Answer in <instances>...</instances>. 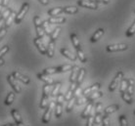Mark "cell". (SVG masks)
Listing matches in <instances>:
<instances>
[{
    "label": "cell",
    "mask_w": 135,
    "mask_h": 126,
    "mask_svg": "<svg viewBox=\"0 0 135 126\" xmlns=\"http://www.w3.org/2000/svg\"><path fill=\"white\" fill-rule=\"evenodd\" d=\"M123 78V72H118L115 75V77L114 78V80L110 83L109 85V91L110 92H114L115 89L118 88V85H120V82H122V79Z\"/></svg>",
    "instance_id": "6da1fadb"
},
{
    "label": "cell",
    "mask_w": 135,
    "mask_h": 126,
    "mask_svg": "<svg viewBox=\"0 0 135 126\" xmlns=\"http://www.w3.org/2000/svg\"><path fill=\"white\" fill-rule=\"evenodd\" d=\"M28 9H30V4L27 3V2H26V3L23 4V6H22V8H21L20 12L17 14L16 19H15V23H16V24H19L22 23V21H23V19L25 18L26 14L27 13Z\"/></svg>",
    "instance_id": "7a4b0ae2"
},
{
    "label": "cell",
    "mask_w": 135,
    "mask_h": 126,
    "mask_svg": "<svg viewBox=\"0 0 135 126\" xmlns=\"http://www.w3.org/2000/svg\"><path fill=\"white\" fill-rule=\"evenodd\" d=\"M128 46L124 43H119V44H113V45H109L107 46L106 50L107 52H118V51H124V50H127Z\"/></svg>",
    "instance_id": "3957f363"
},
{
    "label": "cell",
    "mask_w": 135,
    "mask_h": 126,
    "mask_svg": "<svg viewBox=\"0 0 135 126\" xmlns=\"http://www.w3.org/2000/svg\"><path fill=\"white\" fill-rule=\"evenodd\" d=\"M78 5L79 7H83V8H88V9H92V10H96L98 8V4L94 2V1H87V0H78Z\"/></svg>",
    "instance_id": "277c9868"
},
{
    "label": "cell",
    "mask_w": 135,
    "mask_h": 126,
    "mask_svg": "<svg viewBox=\"0 0 135 126\" xmlns=\"http://www.w3.org/2000/svg\"><path fill=\"white\" fill-rule=\"evenodd\" d=\"M55 107H56V104L54 102H51L50 105L47 107V109H46V112L45 113L43 114V117H42V122L44 124H46L50 121V117H51V114H52V110L54 109Z\"/></svg>",
    "instance_id": "5b68a950"
},
{
    "label": "cell",
    "mask_w": 135,
    "mask_h": 126,
    "mask_svg": "<svg viewBox=\"0 0 135 126\" xmlns=\"http://www.w3.org/2000/svg\"><path fill=\"white\" fill-rule=\"evenodd\" d=\"M7 80H8L9 84L11 85V87L14 89L15 93H21L22 89H21L20 85L18 84V82H17L18 79L16 78L15 76H13V74H12V75H8V76H7Z\"/></svg>",
    "instance_id": "8992f818"
},
{
    "label": "cell",
    "mask_w": 135,
    "mask_h": 126,
    "mask_svg": "<svg viewBox=\"0 0 135 126\" xmlns=\"http://www.w3.org/2000/svg\"><path fill=\"white\" fill-rule=\"evenodd\" d=\"M33 42H34V44H35V46H36V48L38 49V51L40 52V54L47 55V48L44 45L43 41H42V39H41L40 37L37 36L36 38H34Z\"/></svg>",
    "instance_id": "52a82bcc"
},
{
    "label": "cell",
    "mask_w": 135,
    "mask_h": 126,
    "mask_svg": "<svg viewBox=\"0 0 135 126\" xmlns=\"http://www.w3.org/2000/svg\"><path fill=\"white\" fill-rule=\"evenodd\" d=\"M100 87H101L100 83H95V84H93V85L87 87V88L85 89V90H83V91H82V95L86 96V97H87V96L90 95L91 93H93V92H95V91L99 90V89H100Z\"/></svg>",
    "instance_id": "ba28073f"
},
{
    "label": "cell",
    "mask_w": 135,
    "mask_h": 126,
    "mask_svg": "<svg viewBox=\"0 0 135 126\" xmlns=\"http://www.w3.org/2000/svg\"><path fill=\"white\" fill-rule=\"evenodd\" d=\"M12 74H13V76H15L18 80H20L21 82H23L24 84H30V82H31L30 77H27V76H26V75H23L19 72H14Z\"/></svg>",
    "instance_id": "9c48e42d"
},
{
    "label": "cell",
    "mask_w": 135,
    "mask_h": 126,
    "mask_svg": "<svg viewBox=\"0 0 135 126\" xmlns=\"http://www.w3.org/2000/svg\"><path fill=\"white\" fill-rule=\"evenodd\" d=\"M11 114L13 116L14 120H15V122L17 125H21V124H23V119H22V117H21V114L20 113L18 112V109H13L11 110Z\"/></svg>",
    "instance_id": "30bf717a"
},
{
    "label": "cell",
    "mask_w": 135,
    "mask_h": 126,
    "mask_svg": "<svg viewBox=\"0 0 135 126\" xmlns=\"http://www.w3.org/2000/svg\"><path fill=\"white\" fill-rule=\"evenodd\" d=\"M61 54L63 55L64 57H66V58L69 59V60H71V61H73V62L76 61V57H75V56H74V55L73 54L70 50H68L67 48H62Z\"/></svg>",
    "instance_id": "8fae6325"
},
{
    "label": "cell",
    "mask_w": 135,
    "mask_h": 126,
    "mask_svg": "<svg viewBox=\"0 0 135 126\" xmlns=\"http://www.w3.org/2000/svg\"><path fill=\"white\" fill-rule=\"evenodd\" d=\"M93 107H94L93 102H88L86 108H85L84 110L81 113V117L82 118H87L88 116H89V114H90V113H91V110L93 109Z\"/></svg>",
    "instance_id": "7c38bea8"
},
{
    "label": "cell",
    "mask_w": 135,
    "mask_h": 126,
    "mask_svg": "<svg viewBox=\"0 0 135 126\" xmlns=\"http://www.w3.org/2000/svg\"><path fill=\"white\" fill-rule=\"evenodd\" d=\"M104 32H105L104 28H99V29H97V31H95V33L91 36L90 41H91L92 43H94V42H96V41H98L99 39L102 37V35L104 34Z\"/></svg>",
    "instance_id": "4fadbf2b"
},
{
    "label": "cell",
    "mask_w": 135,
    "mask_h": 126,
    "mask_svg": "<svg viewBox=\"0 0 135 126\" xmlns=\"http://www.w3.org/2000/svg\"><path fill=\"white\" fill-rule=\"evenodd\" d=\"M78 72H79V68H78V65H74V68H73V69H71V76H70V82H71V83L76 82Z\"/></svg>",
    "instance_id": "5bb4252c"
},
{
    "label": "cell",
    "mask_w": 135,
    "mask_h": 126,
    "mask_svg": "<svg viewBox=\"0 0 135 126\" xmlns=\"http://www.w3.org/2000/svg\"><path fill=\"white\" fill-rule=\"evenodd\" d=\"M102 96H103V92H101V91H99V90H97V91H95V92L91 93L90 95L87 97V102H93L94 100L98 99V98H101Z\"/></svg>",
    "instance_id": "9a60e30c"
},
{
    "label": "cell",
    "mask_w": 135,
    "mask_h": 126,
    "mask_svg": "<svg viewBox=\"0 0 135 126\" xmlns=\"http://www.w3.org/2000/svg\"><path fill=\"white\" fill-rule=\"evenodd\" d=\"M55 41L50 40V42L48 43V47H47V56L49 58H52L54 56V52H55Z\"/></svg>",
    "instance_id": "2e32d148"
},
{
    "label": "cell",
    "mask_w": 135,
    "mask_h": 126,
    "mask_svg": "<svg viewBox=\"0 0 135 126\" xmlns=\"http://www.w3.org/2000/svg\"><path fill=\"white\" fill-rule=\"evenodd\" d=\"M37 77H38V79H40V80H42V81H44L45 83H48V84H53V79L51 78V77H49L48 76V74H45V73H38L37 74Z\"/></svg>",
    "instance_id": "e0dca14e"
},
{
    "label": "cell",
    "mask_w": 135,
    "mask_h": 126,
    "mask_svg": "<svg viewBox=\"0 0 135 126\" xmlns=\"http://www.w3.org/2000/svg\"><path fill=\"white\" fill-rule=\"evenodd\" d=\"M48 103H49V95L43 94V95H42V99H41V101H40V105H39L40 109H47Z\"/></svg>",
    "instance_id": "ac0fdd59"
},
{
    "label": "cell",
    "mask_w": 135,
    "mask_h": 126,
    "mask_svg": "<svg viewBox=\"0 0 135 126\" xmlns=\"http://www.w3.org/2000/svg\"><path fill=\"white\" fill-rule=\"evenodd\" d=\"M16 14H15V12H11V14L9 15V17L7 18L6 21H5V27H10L11 24H12V23L13 22H15V19H16Z\"/></svg>",
    "instance_id": "d6986e66"
},
{
    "label": "cell",
    "mask_w": 135,
    "mask_h": 126,
    "mask_svg": "<svg viewBox=\"0 0 135 126\" xmlns=\"http://www.w3.org/2000/svg\"><path fill=\"white\" fill-rule=\"evenodd\" d=\"M62 12H64V7H56V8H53L51 10L48 11V15L53 17V16H56V15H59L61 14Z\"/></svg>",
    "instance_id": "ffe728a7"
},
{
    "label": "cell",
    "mask_w": 135,
    "mask_h": 126,
    "mask_svg": "<svg viewBox=\"0 0 135 126\" xmlns=\"http://www.w3.org/2000/svg\"><path fill=\"white\" fill-rule=\"evenodd\" d=\"M48 22L50 24H64L66 22V19L63 17H55V16H53V17H51L48 20Z\"/></svg>",
    "instance_id": "44dd1931"
},
{
    "label": "cell",
    "mask_w": 135,
    "mask_h": 126,
    "mask_svg": "<svg viewBox=\"0 0 135 126\" xmlns=\"http://www.w3.org/2000/svg\"><path fill=\"white\" fill-rule=\"evenodd\" d=\"M118 109H119V106H118V105H112V106L108 107V108H106L104 109V114H108L109 115V114L115 113V112H117Z\"/></svg>",
    "instance_id": "7402d4cb"
},
{
    "label": "cell",
    "mask_w": 135,
    "mask_h": 126,
    "mask_svg": "<svg viewBox=\"0 0 135 126\" xmlns=\"http://www.w3.org/2000/svg\"><path fill=\"white\" fill-rule=\"evenodd\" d=\"M71 43L74 45V47L75 49H78V48H80V43H79V39H78V35L75 33H71Z\"/></svg>",
    "instance_id": "603a6c76"
},
{
    "label": "cell",
    "mask_w": 135,
    "mask_h": 126,
    "mask_svg": "<svg viewBox=\"0 0 135 126\" xmlns=\"http://www.w3.org/2000/svg\"><path fill=\"white\" fill-rule=\"evenodd\" d=\"M122 100L124 101L125 103H127V104H132L133 103V99H132V95H130L127 91H124V92L122 93Z\"/></svg>",
    "instance_id": "cb8c5ba5"
},
{
    "label": "cell",
    "mask_w": 135,
    "mask_h": 126,
    "mask_svg": "<svg viewBox=\"0 0 135 126\" xmlns=\"http://www.w3.org/2000/svg\"><path fill=\"white\" fill-rule=\"evenodd\" d=\"M85 75V69L84 68H79V72H78V78H76V84L78 86H79L83 81V78H84Z\"/></svg>",
    "instance_id": "d4e9b609"
},
{
    "label": "cell",
    "mask_w": 135,
    "mask_h": 126,
    "mask_svg": "<svg viewBox=\"0 0 135 126\" xmlns=\"http://www.w3.org/2000/svg\"><path fill=\"white\" fill-rule=\"evenodd\" d=\"M64 12L67 14H70V15H74V14H76L78 12V7L74 6H67L64 7Z\"/></svg>",
    "instance_id": "484cf974"
},
{
    "label": "cell",
    "mask_w": 135,
    "mask_h": 126,
    "mask_svg": "<svg viewBox=\"0 0 135 126\" xmlns=\"http://www.w3.org/2000/svg\"><path fill=\"white\" fill-rule=\"evenodd\" d=\"M14 100H15V93L14 92L9 93V94L7 95L6 99H5V105H7V106L12 105L14 102Z\"/></svg>",
    "instance_id": "4316f807"
},
{
    "label": "cell",
    "mask_w": 135,
    "mask_h": 126,
    "mask_svg": "<svg viewBox=\"0 0 135 126\" xmlns=\"http://www.w3.org/2000/svg\"><path fill=\"white\" fill-rule=\"evenodd\" d=\"M60 32H61V27H57L54 31H52V33L50 34V40H53V41L56 40V39L58 38V36H59Z\"/></svg>",
    "instance_id": "83f0119b"
},
{
    "label": "cell",
    "mask_w": 135,
    "mask_h": 126,
    "mask_svg": "<svg viewBox=\"0 0 135 126\" xmlns=\"http://www.w3.org/2000/svg\"><path fill=\"white\" fill-rule=\"evenodd\" d=\"M61 83L60 82H57L55 83L54 86H53V89H52V92H51V95L52 97H56L59 94V91H60V88H61Z\"/></svg>",
    "instance_id": "f1b7e54d"
},
{
    "label": "cell",
    "mask_w": 135,
    "mask_h": 126,
    "mask_svg": "<svg viewBox=\"0 0 135 126\" xmlns=\"http://www.w3.org/2000/svg\"><path fill=\"white\" fill-rule=\"evenodd\" d=\"M127 87H128V79H126L123 77V78L122 79V82H120V88H119L120 93L126 91V90H127Z\"/></svg>",
    "instance_id": "f546056e"
},
{
    "label": "cell",
    "mask_w": 135,
    "mask_h": 126,
    "mask_svg": "<svg viewBox=\"0 0 135 126\" xmlns=\"http://www.w3.org/2000/svg\"><path fill=\"white\" fill-rule=\"evenodd\" d=\"M76 55H78V58L79 59V61L81 63H86V57H85L83 51L81 50V48L76 49Z\"/></svg>",
    "instance_id": "4dcf8cb0"
},
{
    "label": "cell",
    "mask_w": 135,
    "mask_h": 126,
    "mask_svg": "<svg viewBox=\"0 0 135 126\" xmlns=\"http://www.w3.org/2000/svg\"><path fill=\"white\" fill-rule=\"evenodd\" d=\"M75 100H76V97H73L71 99H70L69 101H68V105H67V112L68 113H71V109H73V108H74V104H75Z\"/></svg>",
    "instance_id": "1f68e13d"
},
{
    "label": "cell",
    "mask_w": 135,
    "mask_h": 126,
    "mask_svg": "<svg viewBox=\"0 0 135 126\" xmlns=\"http://www.w3.org/2000/svg\"><path fill=\"white\" fill-rule=\"evenodd\" d=\"M73 68H74V67L71 65H63L58 67L57 69H58V72H68V70H71Z\"/></svg>",
    "instance_id": "d6a6232c"
},
{
    "label": "cell",
    "mask_w": 135,
    "mask_h": 126,
    "mask_svg": "<svg viewBox=\"0 0 135 126\" xmlns=\"http://www.w3.org/2000/svg\"><path fill=\"white\" fill-rule=\"evenodd\" d=\"M134 80L132 78H129L128 79V87H127V92L130 94V95H133V93H134Z\"/></svg>",
    "instance_id": "836d02e7"
},
{
    "label": "cell",
    "mask_w": 135,
    "mask_h": 126,
    "mask_svg": "<svg viewBox=\"0 0 135 126\" xmlns=\"http://www.w3.org/2000/svg\"><path fill=\"white\" fill-rule=\"evenodd\" d=\"M49 22L48 21H45V22H43L42 23V27H43V29L44 31H45V33L47 34V35H50L51 33H52V31H51V28H50V26H49Z\"/></svg>",
    "instance_id": "e575fe53"
},
{
    "label": "cell",
    "mask_w": 135,
    "mask_h": 126,
    "mask_svg": "<svg viewBox=\"0 0 135 126\" xmlns=\"http://www.w3.org/2000/svg\"><path fill=\"white\" fill-rule=\"evenodd\" d=\"M134 33H135V21H134V23L131 24V27L126 31L125 35H126V37H131L132 35H134Z\"/></svg>",
    "instance_id": "d590c367"
},
{
    "label": "cell",
    "mask_w": 135,
    "mask_h": 126,
    "mask_svg": "<svg viewBox=\"0 0 135 126\" xmlns=\"http://www.w3.org/2000/svg\"><path fill=\"white\" fill-rule=\"evenodd\" d=\"M62 105H63V104L57 103V104H56V107H55V115H56V117H58V118L62 115V109H63Z\"/></svg>",
    "instance_id": "8d00e7d4"
},
{
    "label": "cell",
    "mask_w": 135,
    "mask_h": 126,
    "mask_svg": "<svg viewBox=\"0 0 135 126\" xmlns=\"http://www.w3.org/2000/svg\"><path fill=\"white\" fill-rule=\"evenodd\" d=\"M95 113H96L92 112L91 114H89V116L87 117V123H86L87 126H92L95 124Z\"/></svg>",
    "instance_id": "74e56055"
},
{
    "label": "cell",
    "mask_w": 135,
    "mask_h": 126,
    "mask_svg": "<svg viewBox=\"0 0 135 126\" xmlns=\"http://www.w3.org/2000/svg\"><path fill=\"white\" fill-rule=\"evenodd\" d=\"M85 102H87V97H86V96H83V95L78 97L76 100H75V104H76L78 106H80V105H82V104Z\"/></svg>",
    "instance_id": "f35d334b"
},
{
    "label": "cell",
    "mask_w": 135,
    "mask_h": 126,
    "mask_svg": "<svg viewBox=\"0 0 135 126\" xmlns=\"http://www.w3.org/2000/svg\"><path fill=\"white\" fill-rule=\"evenodd\" d=\"M102 113H95V124L96 125H103V121H102Z\"/></svg>",
    "instance_id": "ab89813d"
},
{
    "label": "cell",
    "mask_w": 135,
    "mask_h": 126,
    "mask_svg": "<svg viewBox=\"0 0 135 126\" xmlns=\"http://www.w3.org/2000/svg\"><path fill=\"white\" fill-rule=\"evenodd\" d=\"M58 72V69L57 68H45L43 70V73H45V74H54V73H57Z\"/></svg>",
    "instance_id": "60d3db41"
},
{
    "label": "cell",
    "mask_w": 135,
    "mask_h": 126,
    "mask_svg": "<svg viewBox=\"0 0 135 126\" xmlns=\"http://www.w3.org/2000/svg\"><path fill=\"white\" fill-rule=\"evenodd\" d=\"M35 28H36L37 36H38V37H40V38L43 37L44 33H45V31H44V29H43V27H42V26H41V27H36Z\"/></svg>",
    "instance_id": "b9f144b4"
},
{
    "label": "cell",
    "mask_w": 135,
    "mask_h": 126,
    "mask_svg": "<svg viewBox=\"0 0 135 126\" xmlns=\"http://www.w3.org/2000/svg\"><path fill=\"white\" fill-rule=\"evenodd\" d=\"M73 97H74V90L69 89V91H68L66 96H65V101H69V100L71 99Z\"/></svg>",
    "instance_id": "7bdbcfd3"
},
{
    "label": "cell",
    "mask_w": 135,
    "mask_h": 126,
    "mask_svg": "<svg viewBox=\"0 0 135 126\" xmlns=\"http://www.w3.org/2000/svg\"><path fill=\"white\" fill-rule=\"evenodd\" d=\"M33 22H34V26H35V27H41V26H42L41 19H40V17H38V16H35V17H34Z\"/></svg>",
    "instance_id": "ee69618b"
},
{
    "label": "cell",
    "mask_w": 135,
    "mask_h": 126,
    "mask_svg": "<svg viewBox=\"0 0 135 126\" xmlns=\"http://www.w3.org/2000/svg\"><path fill=\"white\" fill-rule=\"evenodd\" d=\"M95 113H103V105H102L101 103H97V105L95 107Z\"/></svg>",
    "instance_id": "f6af8a7d"
},
{
    "label": "cell",
    "mask_w": 135,
    "mask_h": 126,
    "mask_svg": "<svg viewBox=\"0 0 135 126\" xmlns=\"http://www.w3.org/2000/svg\"><path fill=\"white\" fill-rule=\"evenodd\" d=\"M81 94H82V90H81L80 85H79V86H78L76 88L74 89V97H76V98H78V97H79V96H80Z\"/></svg>",
    "instance_id": "bcb514c9"
},
{
    "label": "cell",
    "mask_w": 135,
    "mask_h": 126,
    "mask_svg": "<svg viewBox=\"0 0 135 126\" xmlns=\"http://www.w3.org/2000/svg\"><path fill=\"white\" fill-rule=\"evenodd\" d=\"M119 123H120V125H122V126H126V125H127V120H126V117H125V115L122 114V115L119 116Z\"/></svg>",
    "instance_id": "7dc6e473"
},
{
    "label": "cell",
    "mask_w": 135,
    "mask_h": 126,
    "mask_svg": "<svg viewBox=\"0 0 135 126\" xmlns=\"http://www.w3.org/2000/svg\"><path fill=\"white\" fill-rule=\"evenodd\" d=\"M102 121H103V125H104V126H108V125H110V119H109L108 114H104V115H103Z\"/></svg>",
    "instance_id": "c3c4849f"
},
{
    "label": "cell",
    "mask_w": 135,
    "mask_h": 126,
    "mask_svg": "<svg viewBox=\"0 0 135 126\" xmlns=\"http://www.w3.org/2000/svg\"><path fill=\"white\" fill-rule=\"evenodd\" d=\"M8 51H9V46H8V45H5V46L0 50V58H2L4 55L7 54Z\"/></svg>",
    "instance_id": "681fc988"
},
{
    "label": "cell",
    "mask_w": 135,
    "mask_h": 126,
    "mask_svg": "<svg viewBox=\"0 0 135 126\" xmlns=\"http://www.w3.org/2000/svg\"><path fill=\"white\" fill-rule=\"evenodd\" d=\"M65 101V96L62 93H59L57 96V103L59 104H63V102Z\"/></svg>",
    "instance_id": "f907efd6"
},
{
    "label": "cell",
    "mask_w": 135,
    "mask_h": 126,
    "mask_svg": "<svg viewBox=\"0 0 135 126\" xmlns=\"http://www.w3.org/2000/svg\"><path fill=\"white\" fill-rule=\"evenodd\" d=\"M11 12H12V11H11L10 9H6V10L4 11V13L2 14V16H1V17L3 18V19H5V21H6V19L9 17V15L11 14Z\"/></svg>",
    "instance_id": "816d5d0a"
},
{
    "label": "cell",
    "mask_w": 135,
    "mask_h": 126,
    "mask_svg": "<svg viewBox=\"0 0 135 126\" xmlns=\"http://www.w3.org/2000/svg\"><path fill=\"white\" fill-rule=\"evenodd\" d=\"M7 33V31H6V28H2L1 31H0V41H1V39L6 35Z\"/></svg>",
    "instance_id": "f5cc1de1"
},
{
    "label": "cell",
    "mask_w": 135,
    "mask_h": 126,
    "mask_svg": "<svg viewBox=\"0 0 135 126\" xmlns=\"http://www.w3.org/2000/svg\"><path fill=\"white\" fill-rule=\"evenodd\" d=\"M4 22H5V19H3L2 17L0 18V31H1L2 28H3V27H2V26H3V23H4Z\"/></svg>",
    "instance_id": "db71d44e"
},
{
    "label": "cell",
    "mask_w": 135,
    "mask_h": 126,
    "mask_svg": "<svg viewBox=\"0 0 135 126\" xmlns=\"http://www.w3.org/2000/svg\"><path fill=\"white\" fill-rule=\"evenodd\" d=\"M8 2H9V0H3V6L6 7L8 5Z\"/></svg>",
    "instance_id": "11a10c76"
},
{
    "label": "cell",
    "mask_w": 135,
    "mask_h": 126,
    "mask_svg": "<svg viewBox=\"0 0 135 126\" xmlns=\"http://www.w3.org/2000/svg\"><path fill=\"white\" fill-rule=\"evenodd\" d=\"M2 7H3V0H0V13L2 10Z\"/></svg>",
    "instance_id": "9f6ffc18"
},
{
    "label": "cell",
    "mask_w": 135,
    "mask_h": 126,
    "mask_svg": "<svg viewBox=\"0 0 135 126\" xmlns=\"http://www.w3.org/2000/svg\"><path fill=\"white\" fill-rule=\"evenodd\" d=\"M4 63H5V61H4L2 58H0V67H1V65H3Z\"/></svg>",
    "instance_id": "6f0895ef"
},
{
    "label": "cell",
    "mask_w": 135,
    "mask_h": 126,
    "mask_svg": "<svg viewBox=\"0 0 135 126\" xmlns=\"http://www.w3.org/2000/svg\"><path fill=\"white\" fill-rule=\"evenodd\" d=\"M110 2V0H103V3L104 4H108Z\"/></svg>",
    "instance_id": "680465c9"
},
{
    "label": "cell",
    "mask_w": 135,
    "mask_h": 126,
    "mask_svg": "<svg viewBox=\"0 0 135 126\" xmlns=\"http://www.w3.org/2000/svg\"><path fill=\"white\" fill-rule=\"evenodd\" d=\"M101 2H103V0H96V3H101Z\"/></svg>",
    "instance_id": "91938a15"
},
{
    "label": "cell",
    "mask_w": 135,
    "mask_h": 126,
    "mask_svg": "<svg viewBox=\"0 0 135 126\" xmlns=\"http://www.w3.org/2000/svg\"><path fill=\"white\" fill-rule=\"evenodd\" d=\"M90 1H94V2H96V0H90Z\"/></svg>",
    "instance_id": "94428289"
},
{
    "label": "cell",
    "mask_w": 135,
    "mask_h": 126,
    "mask_svg": "<svg viewBox=\"0 0 135 126\" xmlns=\"http://www.w3.org/2000/svg\"><path fill=\"white\" fill-rule=\"evenodd\" d=\"M134 115H135V110H134Z\"/></svg>",
    "instance_id": "6125c7cd"
},
{
    "label": "cell",
    "mask_w": 135,
    "mask_h": 126,
    "mask_svg": "<svg viewBox=\"0 0 135 126\" xmlns=\"http://www.w3.org/2000/svg\"><path fill=\"white\" fill-rule=\"evenodd\" d=\"M134 13H135V10H134Z\"/></svg>",
    "instance_id": "be15d7a7"
}]
</instances>
